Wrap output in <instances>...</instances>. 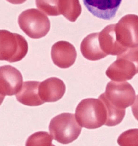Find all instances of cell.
Wrapping results in <instances>:
<instances>
[{"instance_id":"12","label":"cell","mask_w":138,"mask_h":146,"mask_svg":"<svg viewBox=\"0 0 138 146\" xmlns=\"http://www.w3.org/2000/svg\"><path fill=\"white\" fill-rule=\"evenodd\" d=\"M115 27V24L109 25L99 33V44L107 55L118 56L127 49L122 47L117 41Z\"/></svg>"},{"instance_id":"15","label":"cell","mask_w":138,"mask_h":146,"mask_svg":"<svg viewBox=\"0 0 138 146\" xmlns=\"http://www.w3.org/2000/svg\"><path fill=\"white\" fill-rule=\"evenodd\" d=\"M59 11L68 20L75 22L81 13L82 9L79 0H59Z\"/></svg>"},{"instance_id":"21","label":"cell","mask_w":138,"mask_h":146,"mask_svg":"<svg viewBox=\"0 0 138 146\" xmlns=\"http://www.w3.org/2000/svg\"><path fill=\"white\" fill-rule=\"evenodd\" d=\"M27 0H7V1L14 5H20L26 2Z\"/></svg>"},{"instance_id":"9","label":"cell","mask_w":138,"mask_h":146,"mask_svg":"<svg viewBox=\"0 0 138 146\" xmlns=\"http://www.w3.org/2000/svg\"><path fill=\"white\" fill-rule=\"evenodd\" d=\"M51 57L55 65L60 68H67L75 63L77 52L75 47L71 43L60 41L52 46Z\"/></svg>"},{"instance_id":"11","label":"cell","mask_w":138,"mask_h":146,"mask_svg":"<svg viewBox=\"0 0 138 146\" xmlns=\"http://www.w3.org/2000/svg\"><path fill=\"white\" fill-rule=\"evenodd\" d=\"M65 92V84L57 77H51L40 83L39 95L44 103L59 100L63 97Z\"/></svg>"},{"instance_id":"4","label":"cell","mask_w":138,"mask_h":146,"mask_svg":"<svg viewBox=\"0 0 138 146\" xmlns=\"http://www.w3.org/2000/svg\"><path fill=\"white\" fill-rule=\"evenodd\" d=\"M28 43L24 36L0 30V61L9 63L20 61L27 54Z\"/></svg>"},{"instance_id":"13","label":"cell","mask_w":138,"mask_h":146,"mask_svg":"<svg viewBox=\"0 0 138 146\" xmlns=\"http://www.w3.org/2000/svg\"><path fill=\"white\" fill-rule=\"evenodd\" d=\"M39 82H24L20 90L16 94L17 100L28 106H38L44 104L39 95Z\"/></svg>"},{"instance_id":"7","label":"cell","mask_w":138,"mask_h":146,"mask_svg":"<svg viewBox=\"0 0 138 146\" xmlns=\"http://www.w3.org/2000/svg\"><path fill=\"white\" fill-rule=\"evenodd\" d=\"M115 31L118 43L125 49L138 47V16L129 14L124 16L117 24Z\"/></svg>"},{"instance_id":"17","label":"cell","mask_w":138,"mask_h":146,"mask_svg":"<svg viewBox=\"0 0 138 146\" xmlns=\"http://www.w3.org/2000/svg\"><path fill=\"white\" fill-rule=\"evenodd\" d=\"M59 0H35L36 7L47 15L57 16L59 11Z\"/></svg>"},{"instance_id":"1","label":"cell","mask_w":138,"mask_h":146,"mask_svg":"<svg viewBox=\"0 0 138 146\" xmlns=\"http://www.w3.org/2000/svg\"><path fill=\"white\" fill-rule=\"evenodd\" d=\"M75 117L81 127L96 129L105 125L107 111L104 103L100 99H85L77 106Z\"/></svg>"},{"instance_id":"10","label":"cell","mask_w":138,"mask_h":146,"mask_svg":"<svg viewBox=\"0 0 138 146\" xmlns=\"http://www.w3.org/2000/svg\"><path fill=\"white\" fill-rule=\"evenodd\" d=\"M122 0H83L84 5L94 16L111 20L115 16Z\"/></svg>"},{"instance_id":"3","label":"cell","mask_w":138,"mask_h":146,"mask_svg":"<svg viewBox=\"0 0 138 146\" xmlns=\"http://www.w3.org/2000/svg\"><path fill=\"white\" fill-rule=\"evenodd\" d=\"M81 129L75 115L70 113H63L53 117L49 125V132L53 139L62 144H68L75 141Z\"/></svg>"},{"instance_id":"20","label":"cell","mask_w":138,"mask_h":146,"mask_svg":"<svg viewBox=\"0 0 138 146\" xmlns=\"http://www.w3.org/2000/svg\"><path fill=\"white\" fill-rule=\"evenodd\" d=\"M131 109L133 115L138 121V95L137 96L134 103L132 106Z\"/></svg>"},{"instance_id":"2","label":"cell","mask_w":138,"mask_h":146,"mask_svg":"<svg viewBox=\"0 0 138 146\" xmlns=\"http://www.w3.org/2000/svg\"><path fill=\"white\" fill-rule=\"evenodd\" d=\"M138 73V47L128 48L118 55L106 71L107 76L116 82L131 80Z\"/></svg>"},{"instance_id":"14","label":"cell","mask_w":138,"mask_h":146,"mask_svg":"<svg viewBox=\"0 0 138 146\" xmlns=\"http://www.w3.org/2000/svg\"><path fill=\"white\" fill-rule=\"evenodd\" d=\"M99 33H92L84 38L80 44V50L84 58L95 61L107 56L102 51L99 44Z\"/></svg>"},{"instance_id":"22","label":"cell","mask_w":138,"mask_h":146,"mask_svg":"<svg viewBox=\"0 0 138 146\" xmlns=\"http://www.w3.org/2000/svg\"><path fill=\"white\" fill-rule=\"evenodd\" d=\"M5 98V96H3L0 94V106L1 105V104L3 103Z\"/></svg>"},{"instance_id":"16","label":"cell","mask_w":138,"mask_h":146,"mask_svg":"<svg viewBox=\"0 0 138 146\" xmlns=\"http://www.w3.org/2000/svg\"><path fill=\"white\" fill-rule=\"evenodd\" d=\"M99 98L104 103L107 111V120L106 126L113 127L120 124L125 115V110H119L112 105L107 100L104 94H101Z\"/></svg>"},{"instance_id":"18","label":"cell","mask_w":138,"mask_h":146,"mask_svg":"<svg viewBox=\"0 0 138 146\" xmlns=\"http://www.w3.org/2000/svg\"><path fill=\"white\" fill-rule=\"evenodd\" d=\"M53 139L48 132L39 131L28 138L26 146H53Z\"/></svg>"},{"instance_id":"6","label":"cell","mask_w":138,"mask_h":146,"mask_svg":"<svg viewBox=\"0 0 138 146\" xmlns=\"http://www.w3.org/2000/svg\"><path fill=\"white\" fill-rule=\"evenodd\" d=\"M104 94L112 105L119 110H125L131 106L136 98L134 89L125 81L109 82Z\"/></svg>"},{"instance_id":"5","label":"cell","mask_w":138,"mask_h":146,"mask_svg":"<svg viewBox=\"0 0 138 146\" xmlns=\"http://www.w3.org/2000/svg\"><path fill=\"white\" fill-rule=\"evenodd\" d=\"M18 23L23 31L32 39L44 37L51 29L48 16L38 9H28L23 11L18 17Z\"/></svg>"},{"instance_id":"19","label":"cell","mask_w":138,"mask_h":146,"mask_svg":"<svg viewBox=\"0 0 138 146\" xmlns=\"http://www.w3.org/2000/svg\"><path fill=\"white\" fill-rule=\"evenodd\" d=\"M117 142L119 146H138V129H129L122 133Z\"/></svg>"},{"instance_id":"8","label":"cell","mask_w":138,"mask_h":146,"mask_svg":"<svg viewBox=\"0 0 138 146\" xmlns=\"http://www.w3.org/2000/svg\"><path fill=\"white\" fill-rule=\"evenodd\" d=\"M22 74L10 65L0 66V94L3 96L15 95L22 86Z\"/></svg>"}]
</instances>
